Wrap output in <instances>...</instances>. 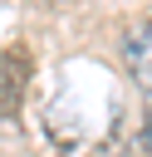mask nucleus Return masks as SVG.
<instances>
[{
  "label": "nucleus",
  "instance_id": "1",
  "mask_svg": "<svg viewBox=\"0 0 152 157\" xmlns=\"http://www.w3.org/2000/svg\"><path fill=\"white\" fill-rule=\"evenodd\" d=\"M25 88H29V54L0 49V118H20Z\"/></svg>",
  "mask_w": 152,
  "mask_h": 157
},
{
  "label": "nucleus",
  "instance_id": "2",
  "mask_svg": "<svg viewBox=\"0 0 152 157\" xmlns=\"http://www.w3.org/2000/svg\"><path fill=\"white\" fill-rule=\"evenodd\" d=\"M123 69L152 93V15L123 29Z\"/></svg>",
  "mask_w": 152,
  "mask_h": 157
},
{
  "label": "nucleus",
  "instance_id": "3",
  "mask_svg": "<svg viewBox=\"0 0 152 157\" xmlns=\"http://www.w3.org/2000/svg\"><path fill=\"white\" fill-rule=\"evenodd\" d=\"M123 157H152V93H147V113H142V128H137V137L127 142V152Z\"/></svg>",
  "mask_w": 152,
  "mask_h": 157
}]
</instances>
